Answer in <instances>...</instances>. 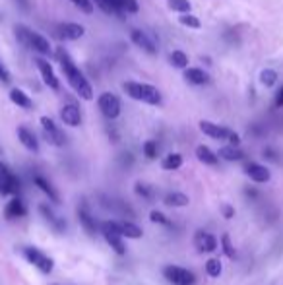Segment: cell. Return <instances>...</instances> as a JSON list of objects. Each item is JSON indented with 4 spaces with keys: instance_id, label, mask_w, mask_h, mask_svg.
I'll list each match as a JSON object with an SVG mask.
<instances>
[{
    "instance_id": "obj_1",
    "label": "cell",
    "mask_w": 283,
    "mask_h": 285,
    "mask_svg": "<svg viewBox=\"0 0 283 285\" xmlns=\"http://www.w3.org/2000/svg\"><path fill=\"white\" fill-rule=\"evenodd\" d=\"M56 58L60 62V68L64 72L68 84L72 86V89L76 91L78 95L86 101H91L93 99V89L89 86V82L86 80V76L80 72V68L76 66V62L70 58V55L66 53L64 49H56Z\"/></svg>"
},
{
    "instance_id": "obj_2",
    "label": "cell",
    "mask_w": 283,
    "mask_h": 285,
    "mask_svg": "<svg viewBox=\"0 0 283 285\" xmlns=\"http://www.w3.org/2000/svg\"><path fill=\"white\" fill-rule=\"evenodd\" d=\"M122 88L136 101H144L148 105H159L161 103V91L155 88V86L140 84V82H126Z\"/></svg>"
},
{
    "instance_id": "obj_3",
    "label": "cell",
    "mask_w": 283,
    "mask_h": 285,
    "mask_svg": "<svg viewBox=\"0 0 283 285\" xmlns=\"http://www.w3.org/2000/svg\"><path fill=\"white\" fill-rule=\"evenodd\" d=\"M16 35H18V39H20L25 47H29L35 53L45 55V56L51 55V45H49V41L45 39L43 35L31 31V29L25 27V25H16Z\"/></svg>"
},
{
    "instance_id": "obj_4",
    "label": "cell",
    "mask_w": 283,
    "mask_h": 285,
    "mask_svg": "<svg viewBox=\"0 0 283 285\" xmlns=\"http://www.w3.org/2000/svg\"><path fill=\"white\" fill-rule=\"evenodd\" d=\"M163 275L167 281H171L173 285H194L196 283V275L190 270L181 268V266H167L163 270Z\"/></svg>"
},
{
    "instance_id": "obj_5",
    "label": "cell",
    "mask_w": 283,
    "mask_h": 285,
    "mask_svg": "<svg viewBox=\"0 0 283 285\" xmlns=\"http://www.w3.org/2000/svg\"><path fill=\"white\" fill-rule=\"evenodd\" d=\"M23 254H25V258H27V262L33 264L37 270H41L43 274H51L53 272V268H55V262H53V258H49L47 254H43L39 248H33V246H25L23 248Z\"/></svg>"
},
{
    "instance_id": "obj_6",
    "label": "cell",
    "mask_w": 283,
    "mask_h": 285,
    "mask_svg": "<svg viewBox=\"0 0 283 285\" xmlns=\"http://www.w3.org/2000/svg\"><path fill=\"white\" fill-rule=\"evenodd\" d=\"M101 231H103V235H105V239L109 242V246L115 253L117 254L126 253V244L122 242V235H120L119 229H117V223H115V221H105V223H101Z\"/></svg>"
},
{
    "instance_id": "obj_7",
    "label": "cell",
    "mask_w": 283,
    "mask_h": 285,
    "mask_svg": "<svg viewBox=\"0 0 283 285\" xmlns=\"http://www.w3.org/2000/svg\"><path fill=\"white\" fill-rule=\"evenodd\" d=\"M97 105L99 111L103 113V117H107V119H117L120 115V99L111 91H105L99 95Z\"/></svg>"
},
{
    "instance_id": "obj_8",
    "label": "cell",
    "mask_w": 283,
    "mask_h": 285,
    "mask_svg": "<svg viewBox=\"0 0 283 285\" xmlns=\"http://www.w3.org/2000/svg\"><path fill=\"white\" fill-rule=\"evenodd\" d=\"M41 126H43V130H45V138H47V142L53 144V146H64V142H66L64 134H62V130L56 126L53 119H49V117H41Z\"/></svg>"
},
{
    "instance_id": "obj_9",
    "label": "cell",
    "mask_w": 283,
    "mask_h": 285,
    "mask_svg": "<svg viewBox=\"0 0 283 285\" xmlns=\"http://www.w3.org/2000/svg\"><path fill=\"white\" fill-rule=\"evenodd\" d=\"M0 181H2V194H18L20 192V181L2 163H0Z\"/></svg>"
},
{
    "instance_id": "obj_10",
    "label": "cell",
    "mask_w": 283,
    "mask_h": 285,
    "mask_svg": "<svg viewBox=\"0 0 283 285\" xmlns=\"http://www.w3.org/2000/svg\"><path fill=\"white\" fill-rule=\"evenodd\" d=\"M35 64H37L39 72H41V78H43V82L49 88L51 89L60 88V82H58V78H56L53 66L49 64V60H45V58H35Z\"/></svg>"
},
{
    "instance_id": "obj_11",
    "label": "cell",
    "mask_w": 283,
    "mask_h": 285,
    "mask_svg": "<svg viewBox=\"0 0 283 285\" xmlns=\"http://www.w3.org/2000/svg\"><path fill=\"white\" fill-rule=\"evenodd\" d=\"M130 39H132V43L136 45V47H140L144 53H148V55H157V45L148 37V33L140 31V29H132Z\"/></svg>"
},
{
    "instance_id": "obj_12",
    "label": "cell",
    "mask_w": 283,
    "mask_h": 285,
    "mask_svg": "<svg viewBox=\"0 0 283 285\" xmlns=\"http://www.w3.org/2000/svg\"><path fill=\"white\" fill-rule=\"evenodd\" d=\"M194 244L200 253H214L218 248V239L207 231H198L194 235Z\"/></svg>"
},
{
    "instance_id": "obj_13",
    "label": "cell",
    "mask_w": 283,
    "mask_h": 285,
    "mask_svg": "<svg viewBox=\"0 0 283 285\" xmlns=\"http://www.w3.org/2000/svg\"><path fill=\"white\" fill-rule=\"evenodd\" d=\"M200 130L204 132L206 136L214 138V140H227L231 130L225 128V126H219V124H214L209 121H202L200 122Z\"/></svg>"
},
{
    "instance_id": "obj_14",
    "label": "cell",
    "mask_w": 283,
    "mask_h": 285,
    "mask_svg": "<svg viewBox=\"0 0 283 285\" xmlns=\"http://www.w3.org/2000/svg\"><path fill=\"white\" fill-rule=\"evenodd\" d=\"M58 31H60V37H64V39H68V41H78L80 37H84L86 27L80 25V23L66 22V23H60V25H58Z\"/></svg>"
},
{
    "instance_id": "obj_15",
    "label": "cell",
    "mask_w": 283,
    "mask_h": 285,
    "mask_svg": "<svg viewBox=\"0 0 283 285\" xmlns=\"http://www.w3.org/2000/svg\"><path fill=\"white\" fill-rule=\"evenodd\" d=\"M27 213V208H25V204H23L22 198L14 196L6 204V208H4V216L8 218V220H14V218H23Z\"/></svg>"
},
{
    "instance_id": "obj_16",
    "label": "cell",
    "mask_w": 283,
    "mask_h": 285,
    "mask_svg": "<svg viewBox=\"0 0 283 285\" xmlns=\"http://www.w3.org/2000/svg\"><path fill=\"white\" fill-rule=\"evenodd\" d=\"M60 119L64 124L68 126H80V122H82V113L78 109L76 105H64L62 109H60Z\"/></svg>"
},
{
    "instance_id": "obj_17",
    "label": "cell",
    "mask_w": 283,
    "mask_h": 285,
    "mask_svg": "<svg viewBox=\"0 0 283 285\" xmlns=\"http://www.w3.org/2000/svg\"><path fill=\"white\" fill-rule=\"evenodd\" d=\"M244 171H246V175L251 176L254 183H268L270 181V171L264 167V165H258V163H249L244 167Z\"/></svg>"
},
{
    "instance_id": "obj_18",
    "label": "cell",
    "mask_w": 283,
    "mask_h": 285,
    "mask_svg": "<svg viewBox=\"0 0 283 285\" xmlns=\"http://www.w3.org/2000/svg\"><path fill=\"white\" fill-rule=\"evenodd\" d=\"M111 4V8L113 12H119V14H136V12L140 10V4H138V0H107Z\"/></svg>"
},
{
    "instance_id": "obj_19",
    "label": "cell",
    "mask_w": 283,
    "mask_h": 285,
    "mask_svg": "<svg viewBox=\"0 0 283 285\" xmlns=\"http://www.w3.org/2000/svg\"><path fill=\"white\" fill-rule=\"evenodd\" d=\"M18 138H20V142L23 144V148H27L29 152H39V142H37L35 134H33L29 128L18 126Z\"/></svg>"
},
{
    "instance_id": "obj_20",
    "label": "cell",
    "mask_w": 283,
    "mask_h": 285,
    "mask_svg": "<svg viewBox=\"0 0 283 285\" xmlns=\"http://www.w3.org/2000/svg\"><path fill=\"white\" fill-rule=\"evenodd\" d=\"M185 80L192 86H204L209 82V76L202 68H185Z\"/></svg>"
},
{
    "instance_id": "obj_21",
    "label": "cell",
    "mask_w": 283,
    "mask_h": 285,
    "mask_svg": "<svg viewBox=\"0 0 283 285\" xmlns=\"http://www.w3.org/2000/svg\"><path fill=\"white\" fill-rule=\"evenodd\" d=\"M117 223V221H115ZM117 229L122 237H126V239H140L142 235H144V231L142 227H138L136 223H132V221H120L117 223Z\"/></svg>"
},
{
    "instance_id": "obj_22",
    "label": "cell",
    "mask_w": 283,
    "mask_h": 285,
    "mask_svg": "<svg viewBox=\"0 0 283 285\" xmlns=\"http://www.w3.org/2000/svg\"><path fill=\"white\" fill-rule=\"evenodd\" d=\"M10 101L14 105L22 107V109H31L33 107V101L29 99V95H27L23 89H18V88L10 91Z\"/></svg>"
},
{
    "instance_id": "obj_23",
    "label": "cell",
    "mask_w": 283,
    "mask_h": 285,
    "mask_svg": "<svg viewBox=\"0 0 283 285\" xmlns=\"http://www.w3.org/2000/svg\"><path fill=\"white\" fill-rule=\"evenodd\" d=\"M196 157H198V161H202L204 165H218V161H219V155L214 154L207 146H198Z\"/></svg>"
},
{
    "instance_id": "obj_24",
    "label": "cell",
    "mask_w": 283,
    "mask_h": 285,
    "mask_svg": "<svg viewBox=\"0 0 283 285\" xmlns=\"http://www.w3.org/2000/svg\"><path fill=\"white\" fill-rule=\"evenodd\" d=\"M35 185L43 190L47 196L51 198L55 204H60V198H58V192H56V188L47 181V179H43V176H35Z\"/></svg>"
},
{
    "instance_id": "obj_25",
    "label": "cell",
    "mask_w": 283,
    "mask_h": 285,
    "mask_svg": "<svg viewBox=\"0 0 283 285\" xmlns=\"http://www.w3.org/2000/svg\"><path fill=\"white\" fill-rule=\"evenodd\" d=\"M78 218H80V223L84 225V229L89 233V235H95L97 233V223H95V220L89 216V211H87L86 208H80V211H78Z\"/></svg>"
},
{
    "instance_id": "obj_26",
    "label": "cell",
    "mask_w": 283,
    "mask_h": 285,
    "mask_svg": "<svg viewBox=\"0 0 283 285\" xmlns=\"http://www.w3.org/2000/svg\"><path fill=\"white\" fill-rule=\"evenodd\" d=\"M219 157L225 159V161H240L244 154L239 150V146H225L219 150Z\"/></svg>"
},
{
    "instance_id": "obj_27",
    "label": "cell",
    "mask_w": 283,
    "mask_h": 285,
    "mask_svg": "<svg viewBox=\"0 0 283 285\" xmlns=\"http://www.w3.org/2000/svg\"><path fill=\"white\" fill-rule=\"evenodd\" d=\"M188 202H190L188 196L183 192H171V194L165 196V204L169 208H183V206H188Z\"/></svg>"
},
{
    "instance_id": "obj_28",
    "label": "cell",
    "mask_w": 283,
    "mask_h": 285,
    "mask_svg": "<svg viewBox=\"0 0 283 285\" xmlns=\"http://www.w3.org/2000/svg\"><path fill=\"white\" fill-rule=\"evenodd\" d=\"M39 209H41V213H43L45 218H47V220L51 221V223H53V227H55L56 231H64L66 223H64V221H62V220H58V218H56L55 213L51 211V208H49L47 204H41V206H39Z\"/></svg>"
},
{
    "instance_id": "obj_29",
    "label": "cell",
    "mask_w": 283,
    "mask_h": 285,
    "mask_svg": "<svg viewBox=\"0 0 283 285\" xmlns=\"http://www.w3.org/2000/svg\"><path fill=\"white\" fill-rule=\"evenodd\" d=\"M181 165H183V155L181 154H169L163 159L161 167H163L165 171H176V169H181Z\"/></svg>"
},
{
    "instance_id": "obj_30",
    "label": "cell",
    "mask_w": 283,
    "mask_h": 285,
    "mask_svg": "<svg viewBox=\"0 0 283 285\" xmlns=\"http://www.w3.org/2000/svg\"><path fill=\"white\" fill-rule=\"evenodd\" d=\"M169 60H171V64H173L174 68H181V70L188 68V56H186L183 51H173L171 56H169Z\"/></svg>"
},
{
    "instance_id": "obj_31",
    "label": "cell",
    "mask_w": 283,
    "mask_h": 285,
    "mask_svg": "<svg viewBox=\"0 0 283 285\" xmlns=\"http://www.w3.org/2000/svg\"><path fill=\"white\" fill-rule=\"evenodd\" d=\"M179 22H181V25H185V27H190V29H200V27H202L200 20H198L194 14H190V12H186V14H181Z\"/></svg>"
},
{
    "instance_id": "obj_32",
    "label": "cell",
    "mask_w": 283,
    "mask_h": 285,
    "mask_svg": "<svg viewBox=\"0 0 283 285\" xmlns=\"http://www.w3.org/2000/svg\"><path fill=\"white\" fill-rule=\"evenodd\" d=\"M260 82H262V86H266V88H272L273 84L277 82V72H275V70H272V68H266V70H262Z\"/></svg>"
},
{
    "instance_id": "obj_33",
    "label": "cell",
    "mask_w": 283,
    "mask_h": 285,
    "mask_svg": "<svg viewBox=\"0 0 283 285\" xmlns=\"http://www.w3.org/2000/svg\"><path fill=\"white\" fill-rule=\"evenodd\" d=\"M206 274L209 277H219V274H221V262L218 258H209L206 262Z\"/></svg>"
},
{
    "instance_id": "obj_34",
    "label": "cell",
    "mask_w": 283,
    "mask_h": 285,
    "mask_svg": "<svg viewBox=\"0 0 283 285\" xmlns=\"http://www.w3.org/2000/svg\"><path fill=\"white\" fill-rule=\"evenodd\" d=\"M221 248H223V253H225L227 258H237V253L233 248V242H231V237H229L227 233L221 235Z\"/></svg>"
},
{
    "instance_id": "obj_35",
    "label": "cell",
    "mask_w": 283,
    "mask_h": 285,
    "mask_svg": "<svg viewBox=\"0 0 283 285\" xmlns=\"http://www.w3.org/2000/svg\"><path fill=\"white\" fill-rule=\"evenodd\" d=\"M169 8L174 12H181V14H186V12H190V2L188 0H169Z\"/></svg>"
},
{
    "instance_id": "obj_36",
    "label": "cell",
    "mask_w": 283,
    "mask_h": 285,
    "mask_svg": "<svg viewBox=\"0 0 283 285\" xmlns=\"http://www.w3.org/2000/svg\"><path fill=\"white\" fill-rule=\"evenodd\" d=\"M157 142H153V140H148V142L144 144V154H146V157L148 159H155L157 157Z\"/></svg>"
},
{
    "instance_id": "obj_37",
    "label": "cell",
    "mask_w": 283,
    "mask_h": 285,
    "mask_svg": "<svg viewBox=\"0 0 283 285\" xmlns=\"http://www.w3.org/2000/svg\"><path fill=\"white\" fill-rule=\"evenodd\" d=\"M134 190H136V194L144 196L146 200H152V198H153V190L148 187V185H142V183H138V185L134 187Z\"/></svg>"
},
{
    "instance_id": "obj_38",
    "label": "cell",
    "mask_w": 283,
    "mask_h": 285,
    "mask_svg": "<svg viewBox=\"0 0 283 285\" xmlns=\"http://www.w3.org/2000/svg\"><path fill=\"white\" fill-rule=\"evenodd\" d=\"M70 2H74V6H78L82 12H86V14H91L93 12V2L91 0H70Z\"/></svg>"
},
{
    "instance_id": "obj_39",
    "label": "cell",
    "mask_w": 283,
    "mask_h": 285,
    "mask_svg": "<svg viewBox=\"0 0 283 285\" xmlns=\"http://www.w3.org/2000/svg\"><path fill=\"white\" fill-rule=\"evenodd\" d=\"M150 220H152L153 223H161V225H167V227L171 225V221L167 220V218H165V216H163V213H161V211H157V209L150 213Z\"/></svg>"
},
{
    "instance_id": "obj_40",
    "label": "cell",
    "mask_w": 283,
    "mask_h": 285,
    "mask_svg": "<svg viewBox=\"0 0 283 285\" xmlns=\"http://www.w3.org/2000/svg\"><path fill=\"white\" fill-rule=\"evenodd\" d=\"M10 80H12L10 72L4 68V64H0V82H2V84H10Z\"/></svg>"
},
{
    "instance_id": "obj_41",
    "label": "cell",
    "mask_w": 283,
    "mask_h": 285,
    "mask_svg": "<svg viewBox=\"0 0 283 285\" xmlns=\"http://www.w3.org/2000/svg\"><path fill=\"white\" fill-rule=\"evenodd\" d=\"M93 2H95V4H97V6L103 12H107V14H111V12H113V8H111V4L107 2V0H93Z\"/></svg>"
},
{
    "instance_id": "obj_42",
    "label": "cell",
    "mask_w": 283,
    "mask_h": 285,
    "mask_svg": "<svg viewBox=\"0 0 283 285\" xmlns=\"http://www.w3.org/2000/svg\"><path fill=\"white\" fill-rule=\"evenodd\" d=\"M229 142H231V146H239L240 144V136L237 134V132H233L231 130V134H229V138H227Z\"/></svg>"
},
{
    "instance_id": "obj_43",
    "label": "cell",
    "mask_w": 283,
    "mask_h": 285,
    "mask_svg": "<svg viewBox=\"0 0 283 285\" xmlns=\"http://www.w3.org/2000/svg\"><path fill=\"white\" fill-rule=\"evenodd\" d=\"M273 105H275V109H281L283 107V86H281V89L277 91V95H275V103H273Z\"/></svg>"
},
{
    "instance_id": "obj_44",
    "label": "cell",
    "mask_w": 283,
    "mask_h": 285,
    "mask_svg": "<svg viewBox=\"0 0 283 285\" xmlns=\"http://www.w3.org/2000/svg\"><path fill=\"white\" fill-rule=\"evenodd\" d=\"M233 216H235V208H233V206H223V218L231 220Z\"/></svg>"
},
{
    "instance_id": "obj_45",
    "label": "cell",
    "mask_w": 283,
    "mask_h": 285,
    "mask_svg": "<svg viewBox=\"0 0 283 285\" xmlns=\"http://www.w3.org/2000/svg\"><path fill=\"white\" fill-rule=\"evenodd\" d=\"M264 157H268V159H272V161H277V155L273 154V150H266V152H264Z\"/></svg>"
},
{
    "instance_id": "obj_46",
    "label": "cell",
    "mask_w": 283,
    "mask_h": 285,
    "mask_svg": "<svg viewBox=\"0 0 283 285\" xmlns=\"http://www.w3.org/2000/svg\"><path fill=\"white\" fill-rule=\"evenodd\" d=\"M18 4L22 6L23 10H29V0H18Z\"/></svg>"
},
{
    "instance_id": "obj_47",
    "label": "cell",
    "mask_w": 283,
    "mask_h": 285,
    "mask_svg": "<svg viewBox=\"0 0 283 285\" xmlns=\"http://www.w3.org/2000/svg\"><path fill=\"white\" fill-rule=\"evenodd\" d=\"M0 192H2V181H0Z\"/></svg>"
},
{
    "instance_id": "obj_48",
    "label": "cell",
    "mask_w": 283,
    "mask_h": 285,
    "mask_svg": "<svg viewBox=\"0 0 283 285\" xmlns=\"http://www.w3.org/2000/svg\"><path fill=\"white\" fill-rule=\"evenodd\" d=\"M53 285H56V283H53Z\"/></svg>"
}]
</instances>
